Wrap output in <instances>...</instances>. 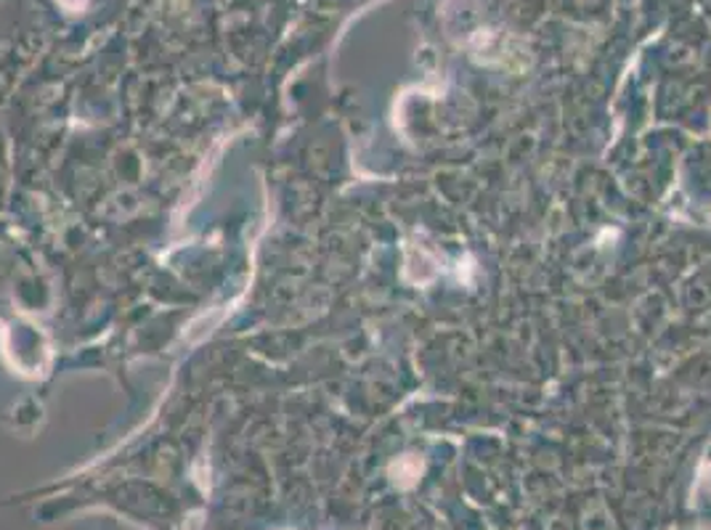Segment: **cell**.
<instances>
[{"label": "cell", "instance_id": "obj_1", "mask_svg": "<svg viewBox=\"0 0 711 530\" xmlns=\"http://www.w3.org/2000/svg\"><path fill=\"white\" fill-rule=\"evenodd\" d=\"M62 3L67 5V9L75 11V9H83V5H86V0H62Z\"/></svg>", "mask_w": 711, "mask_h": 530}]
</instances>
